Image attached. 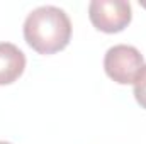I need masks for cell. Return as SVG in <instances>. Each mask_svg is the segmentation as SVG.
<instances>
[{"instance_id":"obj_1","label":"cell","mask_w":146,"mask_h":144,"mask_svg":"<svg viewBox=\"0 0 146 144\" xmlns=\"http://www.w3.org/2000/svg\"><path fill=\"white\" fill-rule=\"evenodd\" d=\"M24 39L39 54H54L65 49L72 39L68 14L54 5H41L24 20Z\"/></svg>"},{"instance_id":"obj_2","label":"cell","mask_w":146,"mask_h":144,"mask_svg":"<svg viewBox=\"0 0 146 144\" xmlns=\"http://www.w3.org/2000/svg\"><path fill=\"white\" fill-rule=\"evenodd\" d=\"M143 66V54L129 44H115L107 49L104 56V70L107 76L119 85L134 83Z\"/></svg>"},{"instance_id":"obj_3","label":"cell","mask_w":146,"mask_h":144,"mask_svg":"<svg viewBox=\"0 0 146 144\" xmlns=\"http://www.w3.org/2000/svg\"><path fill=\"white\" fill-rule=\"evenodd\" d=\"M88 17L97 31L115 34L129 26L133 10L126 0H92L88 3Z\"/></svg>"},{"instance_id":"obj_4","label":"cell","mask_w":146,"mask_h":144,"mask_svg":"<svg viewBox=\"0 0 146 144\" xmlns=\"http://www.w3.org/2000/svg\"><path fill=\"white\" fill-rule=\"evenodd\" d=\"M26 70V54L12 42H0V85H10Z\"/></svg>"},{"instance_id":"obj_5","label":"cell","mask_w":146,"mask_h":144,"mask_svg":"<svg viewBox=\"0 0 146 144\" xmlns=\"http://www.w3.org/2000/svg\"><path fill=\"white\" fill-rule=\"evenodd\" d=\"M133 85H134V98H136V102L141 105V108L146 110V65L141 68V71L138 73Z\"/></svg>"},{"instance_id":"obj_6","label":"cell","mask_w":146,"mask_h":144,"mask_svg":"<svg viewBox=\"0 0 146 144\" xmlns=\"http://www.w3.org/2000/svg\"><path fill=\"white\" fill-rule=\"evenodd\" d=\"M0 144H10V143H7V141H0Z\"/></svg>"}]
</instances>
